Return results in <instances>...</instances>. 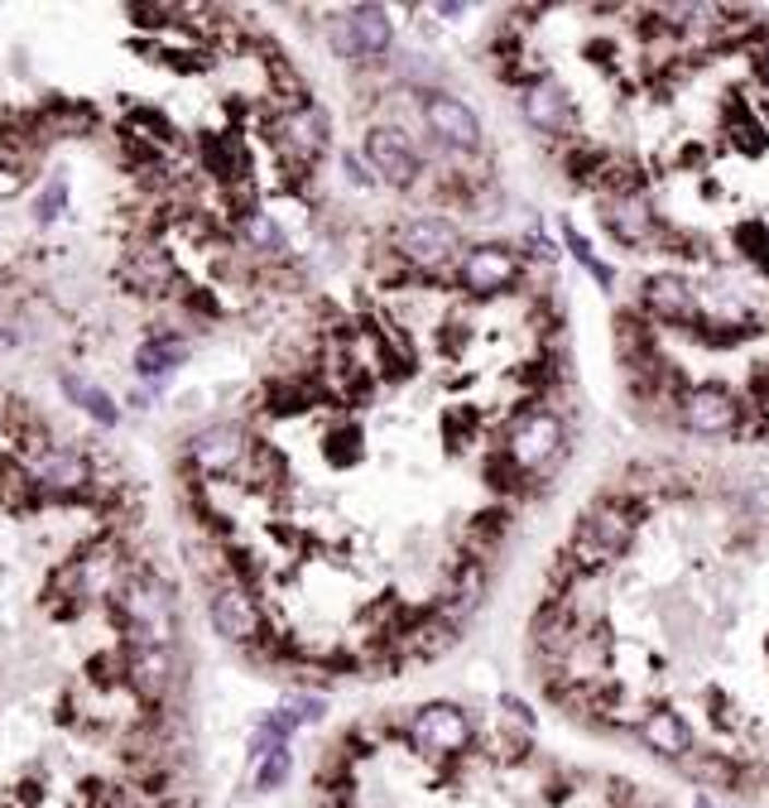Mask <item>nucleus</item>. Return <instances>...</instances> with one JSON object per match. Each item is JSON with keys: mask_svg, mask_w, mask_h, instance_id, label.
Returning a JSON list of instances; mask_svg holds the SVG:
<instances>
[{"mask_svg": "<svg viewBox=\"0 0 769 808\" xmlns=\"http://www.w3.org/2000/svg\"><path fill=\"white\" fill-rule=\"evenodd\" d=\"M505 453L539 481L568 457V429H563V419L553 409H524L520 424L505 433Z\"/></svg>", "mask_w": 769, "mask_h": 808, "instance_id": "1", "label": "nucleus"}, {"mask_svg": "<svg viewBox=\"0 0 769 808\" xmlns=\"http://www.w3.org/2000/svg\"><path fill=\"white\" fill-rule=\"evenodd\" d=\"M644 511H649V505H644L640 496H630V491L611 487V491H601V496L587 505V515L577 520L572 535L592 539V544H601L606 553H616V559H620V553L630 549V539H635V529H640Z\"/></svg>", "mask_w": 769, "mask_h": 808, "instance_id": "2", "label": "nucleus"}, {"mask_svg": "<svg viewBox=\"0 0 769 808\" xmlns=\"http://www.w3.org/2000/svg\"><path fill=\"white\" fill-rule=\"evenodd\" d=\"M404 737L418 756H462L476 741V727L457 703H428L409 717Z\"/></svg>", "mask_w": 769, "mask_h": 808, "instance_id": "3", "label": "nucleus"}, {"mask_svg": "<svg viewBox=\"0 0 769 808\" xmlns=\"http://www.w3.org/2000/svg\"><path fill=\"white\" fill-rule=\"evenodd\" d=\"M126 611H130V621H135L140 645L168 649V641H174V631H178L168 583H159V577H135V583L126 587Z\"/></svg>", "mask_w": 769, "mask_h": 808, "instance_id": "4", "label": "nucleus"}, {"mask_svg": "<svg viewBox=\"0 0 769 808\" xmlns=\"http://www.w3.org/2000/svg\"><path fill=\"white\" fill-rule=\"evenodd\" d=\"M394 246H400V256L409 265H438V260L457 256L462 232H457L448 216H409L400 232H394Z\"/></svg>", "mask_w": 769, "mask_h": 808, "instance_id": "5", "label": "nucleus"}, {"mask_svg": "<svg viewBox=\"0 0 769 808\" xmlns=\"http://www.w3.org/2000/svg\"><path fill=\"white\" fill-rule=\"evenodd\" d=\"M741 414H745V405L731 400V390H721V385H697V390H688L678 400V419L693 433H707V438H717V433H736Z\"/></svg>", "mask_w": 769, "mask_h": 808, "instance_id": "6", "label": "nucleus"}, {"mask_svg": "<svg viewBox=\"0 0 769 808\" xmlns=\"http://www.w3.org/2000/svg\"><path fill=\"white\" fill-rule=\"evenodd\" d=\"M520 274H524V265L510 246H476L457 265V284L472 289V294H500V289L520 284Z\"/></svg>", "mask_w": 769, "mask_h": 808, "instance_id": "7", "label": "nucleus"}, {"mask_svg": "<svg viewBox=\"0 0 769 808\" xmlns=\"http://www.w3.org/2000/svg\"><path fill=\"white\" fill-rule=\"evenodd\" d=\"M424 120H428L433 136H438L442 144H452V150H462V154L481 150V120H476L472 106L457 102V96L428 92L424 96Z\"/></svg>", "mask_w": 769, "mask_h": 808, "instance_id": "8", "label": "nucleus"}, {"mask_svg": "<svg viewBox=\"0 0 769 808\" xmlns=\"http://www.w3.org/2000/svg\"><path fill=\"white\" fill-rule=\"evenodd\" d=\"M208 611H212V631L222 635V641H232V645H256L260 641V607L246 587H236V583L216 587Z\"/></svg>", "mask_w": 769, "mask_h": 808, "instance_id": "9", "label": "nucleus"}, {"mask_svg": "<svg viewBox=\"0 0 769 808\" xmlns=\"http://www.w3.org/2000/svg\"><path fill=\"white\" fill-rule=\"evenodd\" d=\"M366 160H370V168L384 178V184H394V188H414L418 184V154L409 150V140L400 136V130H390V126H376L366 136Z\"/></svg>", "mask_w": 769, "mask_h": 808, "instance_id": "10", "label": "nucleus"}, {"mask_svg": "<svg viewBox=\"0 0 769 808\" xmlns=\"http://www.w3.org/2000/svg\"><path fill=\"white\" fill-rule=\"evenodd\" d=\"M520 112L524 120L539 130V136H558V140H572V102L558 82L539 78L534 87H524L520 96Z\"/></svg>", "mask_w": 769, "mask_h": 808, "instance_id": "11", "label": "nucleus"}, {"mask_svg": "<svg viewBox=\"0 0 769 808\" xmlns=\"http://www.w3.org/2000/svg\"><path fill=\"white\" fill-rule=\"evenodd\" d=\"M606 232L625 241V246H640V241L654 236V208L644 202V192H611L606 198V212H601Z\"/></svg>", "mask_w": 769, "mask_h": 808, "instance_id": "12", "label": "nucleus"}, {"mask_svg": "<svg viewBox=\"0 0 769 808\" xmlns=\"http://www.w3.org/2000/svg\"><path fill=\"white\" fill-rule=\"evenodd\" d=\"M188 453L202 472H232V467L240 462V453H246V433H240L236 424H212V429L192 433Z\"/></svg>", "mask_w": 769, "mask_h": 808, "instance_id": "13", "label": "nucleus"}, {"mask_svg": "<svg viewBox=\"0 0 769 808\" xmlns=\"http://www.w3.org/2000/svg\"><path fill=\"white\" fill-rule=\"evenodd\" d=\"M644 313L654 323H693L697 318V298L693 289L673 274H659V280H644V294H640Z\"/></svg>", "mask_w": 769, "mask_h": 808, "instance_id": "14", "label": "nucleus"}, {"mask_svg": "<svg viewBox=\"0 0 769 808\" xmlns=\"http://www.w3.org/2000/svg\"><path fill=\"white\" fill-rule=\"evenodd\" d=\"M342 20H346V34H352V44H356L360 58L390 54L394 24H390V15H384V5H356V10H346Z\"/></svg>", "mask_w": 769, "mask_h": 808, "instance_id": "15", "label": "nucleus"}, {"mask_svg": "<svg viewBox=\"0 0 769 808\" xmlns=\"http://www.w3.org/2000/svg\"><path fill=\"white\" fill-rule=\"evenodd\" d=\"M130 689H135L140 698H150V703H159V698L168 693V683H174V665H168V649L159 645H140L135 655H130Z\"/></svg>", "mask_w": 769, "mask_h": 808, "instance_id": "16", "label": "nucleus"}, {"mask_svg": "<svg viewBox=\"0 0 769 808\" xmlns=\"http://www.w3.org/2000/svg\"><path fill=\"white\" fill-rule=\"evenodd\" d=\"M284 136H288V150H298L304 160H312V154L328 144V120L312 112V106H298V112L284 116Z\"/></svg>", "mask_w": 769, "mask_h": 808, "instance_id": "17", "label": "nucleus"}, {"mask_svg": "<svg viewBox=\"0 0 769 808\" xmlns=\"http://www.w3.org/2000/svg\"><path fill=\"white\" fill-rule=\"evenodd\" d=\"M39 477L48 481V487H82V481H87V462H82L78 453L58 448V453H48V457H44Z\"/></svg>", "mask_w": 769, "mask_h": 808, "instance_id": "18", "label": "nucleus"}, {"mask_svg": "<svg viewBox=\"0 0 769 808\" xmlns=\"http://www.w3.org/2000/svg\"><path fill=\"white\" fill-rule=\"evenodd\" d=\"M288 775H294V756H288V746H274V751L256 765V789L260 794H274Z\"/></svg>", "mask_w": 769, "mask_h": 808, "instance_id": "19", "label": "nucleus"}, {"mask_svg": "<svg viewBox=\"0 0 769 808\" xmlns=\"http://www.w3.org/2000/svg\"><path fill=\"white\" fill-rule=\"evenodd\" d=\"M178 361H184V347H174V342H150V347H140V352H135L140 376H164V371L178 366Z\"/></svg>", "mask_w": 769, "mask_h": 808, "instance_id": "20", "label": "nucleus"}, {"mask_svg": "<svg viewBox=\"0 0 769 808\" xmlns=\"http://www.w3.org/2000/svg\"><path fill=\"white\" fill-rule=\"evenodd\" d=\"M246 241L256 250H270V256H280V250H284V232L274 226V216H264V212H250L246 216Z\"/></svg>", "mask_w": 769, "mask_h": 808, "instance_id": "21", "label": "nucleus"}, {"mask_svg": "<svg viewBox=\"0 0 769 808\" xmlns=\"http://www.w3.org/2000/svg\"><path fill=\"white\" fill-rule=\"evenodd\" d=\"M202 160H208L212 174H222V178H240V154H236V144H232V140L212 136L208 144H202Z\"/></svg>", "mask_w": 769, "mask_h": 808, "instance_id": "22", "label": "nucleus"}, {"mask_svg": "<svg viewBox=\"0 0 769 808\" xmlns=\"http://www.w3.org/2000/svg\"><path fill=\"white\" fill-rule=\"evenodd\" d=\"M563 236H568V250H572V256H577V260H582V265H587V270H592V274H596V280H601V284H611V270H606V265H601V260L592 256V246H587V241H582V236H577V232H572V226H568V232H563Z\"/></svg>", "mask_w": 769, "mask_h": 808, "instance_id": "23", "label": "nucleus"}, {"mask_svg": "<svg viewBox=\"0 0 769 808\" xmlns=\"http://www.w3.org/2000/svg\"><path fill=\"white\" fill-rule=\"evenodd\" d=\"M284 713L294 717V722H318L322 713H328V703H322V698H308V693H294L284 703Z\"/></svg>", "mask_w": 769, "mask_h": 808, "instance_id": "24", "label": "nucleus"}, {"mask_svg": "<svg viewBox=\"0 0 769 808\" xmlns=\"http://www.w3.org/2000/svg\"><path fill=\"white\" fill-rule=\"evenodd\" d=\"M745 505H755V515L765 520V515H769V487H755L750 496H745Z\"/></svg>", "mask_w": 769, "mask_h": 808, "instance_id": "25", "label": "nucleus"}, {"mask_svg": "<svg viewBox=\"0 0 769 808\" xmlns=\"http://www.w3.org/2000/svg\"><path fill=\"white\" fill-rule=\"evenodd\" d=\"M15 347H20V328H5V323H0V356L15 352Z\"/></svg>", "mask_w": 769, "mask_h": 808, "instance_id": "26", "label": "nucleus"}, {"mask_svg": "<svg viewBox=\"0 0 769 808\" xmlns=\"http://www.w3.org/2000/svg\"><path fill=\"white\" fill-rule=\"evenodd\" d=\"M346 178H352V184H370V174H366V168H360V160H356V154H346Z\"/></svg>", "mask_w": 769, "mask_h": 808, "instance_id": "27", "label": "nucleus"}, {"mask_svg": "<svg viewBox=\"0 0 769 808\" xmlns=\"http://www.w3.org/2000/svg\"><path fill=\"white\" fill-rule=\"evenodd\" d=\"M760 72H765V82H769V54H765V63H760Z\"/></svg>", "mask_w": 769, "mask_h": 808, "instance_id": "28", "label": "nucleus"}]
</instances>
